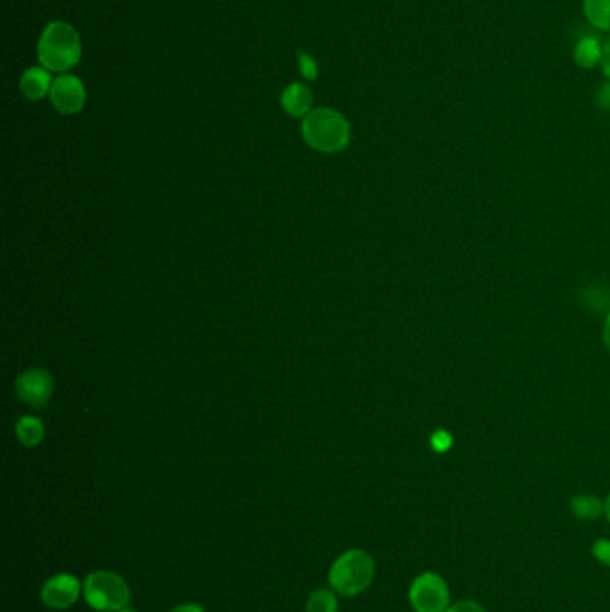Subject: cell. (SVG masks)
Segmentation results:
<instances>
[{
  "mask_svg": "<svg viewBox=\"0 0 610 612\" xmlns=\"http://www.w3.org/2000/svg\"><path fill=\"white\" fill-rule=\"evenodd\" d=\"M81 40L76 29L67 22H51L43 29L38 42V60L49 72L67 74L81 60Z\"/></svg>",
  "mask_w": 610,
  "mask_h": 612,
  "instance_id": "1",
  "label": "cell"
},
{
  "mask_svg": "<svg viewBox=\"0 0 610 612\" xmlns=\"http://www.w3.org/2000/svg\"><path fill=\"white\" fill-rule=\"evenodd\" d=\"M306 144L321 153H340L344 151L351 138L348 120L337 110L317 108L312 110L301 126Z\"/></svg>",
  "mask_w": 610,
  "mask_h": 612,
  "instance_id": "2",
  "label": "cell"
},
{
  "mask_svg": "<svg viewBox=\"0 0 610 612\" xmlns=\"http://www.w3.org/2000/svg\"><path fill=\"white\" fill-rule=\"evenodd\" d=\"M376 564L365 550H348L331 564L328 580L337 595L358 596L373 584Z\"/></svg>",
  "mask_w": 610,
  "mask_h": 612,
  "instance_id": "3",
  "label": "cell"
},
{
  "mask_svg": "<svg viewBox=\"0 0 610 612\" xmlns=\"http://www.w3.org/2000/svg\"><path fill=\"white\" fill-rule=\"evenodd\" d=\"M83 598L97 612L128 609L131 589L126 578L110 570L92 571L83 582Z\"/></svg>",
  "mask_w": 610,
  "mask_h": 612,
  "instance_id": "4",
  "label": "cell"
},
{
  "mask_svg": "<svg viewBox=\"0 0 610 612\" xmlns=\"http://www.w3.org/2000/svg\"><path fill=\"white\" fill-rule=\"evenodd\" d=\"M408 600L416 612H444L451 605L448 582L433 571H424L414 578Z\"/></svg>",
  "mask_w": 610,
  "mask_h": 612,
  "instance_id": "5",
  "label": "cell"
},
{
  "mask_svg": "<svg viewBox=\"0 0 610 612\" xmlns=\"http://www.w3.org/2000/svg\"><path fill=\"white\" fill-rule=\"evenodd\" d=\"M83 595V584L70 573H58L45 580L40 591V600L52 611H67Z\"/></svg>",
  "mask_w": 610,
  "mask_h": 612,
  "instance_id": "6",
  "label": "cell"
},
{
  "mask_svg": "<svg viewBox=\"0 0 610 612\" xmlns=\"http://www.w3.org/2000/svg\"><path fill=\"white\" fill-rule=\"evenodd\" d=\"M51 102L63 115H76L83 110L86 102V88L83 81L72 74H60L51 88Z\"/></svg>",
  "mask_w": 610,
  "mask_h": 612,
  "instance_id": "7",
  "label": "cell"
},
{
  "mask_svg": "<svg viewBox=\"0 0 610 612\" xmlns=\"http://www.w3.org/2000/svg\"><path fill=\"white\" fill-rule=\"evenodd\" d=\"M52 389H54L52 376L43 369H31L18 376V398L29 403L31 407H47L52 398Z\"/></svg>",
  "mask_w": 610,
  "mask_h": 612,
  "instance_id": "8",
  "label": "cell"
},
{
  "mask_svg": "<svg viewBox=\"0 0 610 612\" xmlns=\"http://www.w3.org/2000/svg\"><path fill=\"white\" fill-rule=\"evenodd\" d=\"M312 104H314L312 90L301 83H292L281 94V106L290 117H297V119L306 117L312 111Z\"/></svg>",
  "mask_w": 610,
  "mask_h": 612,
  "instance_id": "9",
  "label": "cell"
},
{
  "mask_svg": "<svg viewBox=\"0 0 610 612\" xmlns=\"http://www.w3.org/2000/svg\"><path fill=\"white\" fill-rule=\"evenodd\" d=\"M51 72L45 67H33L24 72L20 79V90L29 101H40L45 95L51 94Z\"/></svg>",
  "mask_w": 610,
  "mask_h": 612,
  "instance_id": "10",
  "label": "cell"
},
{
  "mask_svg": "<svg viewBox=\"0 0 610 612\" xmlns=\"http://www.w3.org/2000/svg\"><path fill=\"white\" fill-rule=\"evenodd\" d=\"M569 507L575 514V518L582 519V521H594L600 516H605V502L591 494H578L575 498H571Z\"/></svg>",
  "mask_w": 610,
  "mask_h": 612,
  "instance_id": "11",
  "label": "cell"
},
{
  "mask_svg": "<svg viewBox=\"0 0 610 612\" xmlns=\"http://www.w3.org/2000/svg\"><path fill=\"white\" fill-rule=\"evenodd\" d=\"M575 61L578 67L593 68L602 61V45L596 38H584L575 47Z\"/></svg>",
  "mask_w": 610,
  "mask_h": 612,
  "instance_id": "12",
  "label": "cell"
},
{
  "mask_svg": "<svg viewBox=\"0 0 610 612\" xmlns=\"http://www.w3.org/2000/svg\"><path fill=\"white\" fill-rule=\"evenodd\" d=\"M587 20L600 31H610V0H584Z\"/></svg>",
  "mask_w": 610,
  "mask_h": 612,
  "instance_id": "13",
  "label": "cell"
},
{
  "mask_svg": "<svg viewBox=\"0 0 610 612\" xmlns=\"http://www.w3.org/2000/svg\"><path fill=\"white\" fill-rule=\"evenodd\" d=\"M306 612H339V600L337 593L328 587L317 589L308 596Z\"/></svg>",
  "mask_w": 610,
  "mask_h": 612,
  "instance_id": "14",
  "label": "cell"
},
{
  "mask_svg": "<svg viewBox=\"0 0 610 612\" xmlns=\"http://www.w3.org/2000/svg\"><path fill=\"white\" fill-rule=\"evenodd\" d=\"M17 435L24 446H36L43 439V425L36 417H22L18 421Z\"/></svg>",
  "mask_w": 610,
  "mask_h": 612,
  "instance_id": "15",
  "label": "cell"
},
{
  "mask_svg": "<svg viewBox=\"0 0 610 612\" xmlns=\"http://www.w3.org/2000/svg\"><path fill=\"white\" fill-rule=\"evenodd\" d=\"M297 63H299L301 76L308 79V81H315L317 79V76H319V65H317V61L310 54H306L303 51L297 52Z\"/></svg>",
  "mask_w": 610,
  "mask_h": 612,
  "instance_id": "16",
  "label": "cell"
},
{
  "mask_svg": "<svg viewBox=\"0 0 610 612\" xmlns=\"http://www.w3.org/2000/svg\"><path fill=\"white\" fill-rule=\"evenodd\" d=\"M591 552H593V557L596 561L602 562L603 566H609L610 568V539L594 541Z\"/></svg>",
  "mask_w": 610,
  "mask_h": 612,
  "instance_id": "17",
  "label": "cell"
},
{
  "mask_svg": "<svg viewBox=\"0 0 610 612\" xmlns=\"http://www.w3.org/2000/svg\"><path fill=\"white\" fill-rule=\"evenodd\" d=\"M444 612H487L483 609V605L478 604L475 600H460L451 604Z\"/></svg>",
  "mask_w": 610,
  "mask_h": 612,
  "instance_id": "18",
  "label": "cell"
},
{
  "mask_svg": "<svg viewBox=\"0 0 610 612\" xmlns=\"http://www.w3.org/2000/svg\"><path fill=\"white\" fill-rule=\"evenodd\" d=\"M451 437L444 432H435L432 437V446L435 451H446L451 446Z\"/></svg>",
  "mask_w": 610,
  "mask_h": 612,
  "instance_id": "19",
  "label": "cell"
},
{
  "mask_svg": "<svg viewBox=\"0 0 610 612\" xmlns=\"http://www.w3.org/2000/svg\"><path fill=\"white\" fill-rule=\"evenodd\" d=\"M602 68L603 74L610 79V38L602 45Z\"/></svg>",
  "mask_w": 610,
  "mask_h": 612,
  "instance_id": "20",
  "label": "cell"
},
{
  "mask_svg": "<svg viewBox=\"0 0 610 612\" xmlns=\"http://www.w3.org/2000/svg\"><path fill=\"white\" fill-rule=\"evenodd\" d=\"M169 612H206V609L201 604L188 602V604H179L176 607H172Z\"/></svg>",
  "mask_w": 610,
  "mask_h": 612,
  "instance_id": "21",
  "label": "cell"
},
{
  "mask_svg": "<svg viewBox=\"0 0 610 612\" xmlns=\"http://www.w3.org/2000/svg\"><path fill=\"white\" fill-rule=\"evenodd\" d=\"M598 104L602 106L603 110L610 111V83L602 86V90L598 94Z\"/></svg>",
  "mask_w": 610,
  "mask_h": 612,
  "instance_id": "22",
  "label": "cell"
},
{
  "mask_svg": "<svg viewBox=\"0 0 610 612\" xmlns=\"http://www.w3.org/2000/svg\"><path fill=\"white\" fill-rule=\"evenodd\" d=\"M603 342H605V346L610 351V312L607 315V321H605V326H603Z\"/></svg>",
  "mask_w": 610,
  "mask_h": 612,
  "instance_id": "23",
  "label": "cell"
},
{
  "mask_svg": "<svg viewBox=\"0 0 610 612\" xmlns=\"http://www.w3.org/2000/svg\"><path fill=\"white\" fill-rule=\"evenodd\" d=\"M605 516L610 521V494L607 496V500H605Z\"/></svg>",
  "mask_w": 610,
  "mask_h": 612,
  "instance_id": "24",
  "label": "cell"
},
{
  "mask_svg": "<svg viewBox=\"0 0 610 612\" xmlns=\"http://www.w3.org/2000/svg\"><path fill=\"white\" fill-rule=\"evenodd\" d=\"M119 612H136V611L135 609H129L128 607V609H122V611H119Z\"/></svg>",
  "mask_w": 610,
  "mask_h": 612,
  "instance_id": "25",
  "label": "cell"
}]
</instances>
